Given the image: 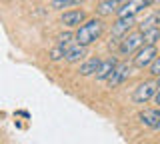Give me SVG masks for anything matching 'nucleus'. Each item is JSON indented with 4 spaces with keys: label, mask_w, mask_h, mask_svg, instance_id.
Wrapping results in <instances>:
<instances>
[{
    "label": "nucleus",
    "mask_w": 160,
    "mask_h": 144,
    "mask_svg": "<svg viewBox=\"0 0 160 144\" xmlns=\"http://www.w3.org/2000/svg\"><path fill=\"white\" fill-rule=\"evenodd\" d=\"M158 56V48L156 44H144L140 46L136 52H134V58H132V66L138 68V70H144V68H150V64L156 60Z\"/></svg>",
    "instance_id": "obj_2"
},
{
    "label": "nucleus",
    "mask_w": 160,
    "mask_h": 144,
    "mask_svg": "<svg viewBox=\"0 0 160 144\" xmlns=\"http://www.w3.org/2000/svg\"><path fill=\"white\" fill-rule=\"evenodd\" d=\"M64 54H66V50H64L62 46H58V44H56V46L50 50L48 56H50V60H52V62H58V60H62V58H64Z\"/></svg>",
    "instance_id": "obj_17"
},
{
    "label": "nucleus",
    "mask_w": 160,
    "mask_h": 144,
    "mask_svg": "<svg viewBox=\"0 0 160 144\" xmlns=\"http://www.w3.org/2000/svg\"><path fill=\"white\" fill-rule=\"evenodd\" d=\"M56 44L58 46H62L64 50L70 48L72 44H76V32H60L56 36Z\"/></svg>",
    "instance_id": "obj_14"
},
{
    "label": "nucleus",
    "mask_w": 160,
    "mask_h": 144,
    "mask_svg": "<svg viewBox=\"0 0 160 144\" xmlns=\"http://www.w3.org/2000/svg\"><path fill=\"white\" fill-rule=\"evenodd\" d=\"M140 46H144V36L142 32H128L126 36L120 40V46H118V52L122 54V56H130V54H134L138 50Z\"/></svg>",
    "instance_id": "obj_3"
},
{
    "label": "nucleus",
    "mask_w": 160,
    "mask_h": 144,
    "mask_svg": "<svg viewBox=\"0 0 160 144\" xmlns=\"http://www.w3.org/2000/svg\"><path fill=\"white\" fill-rule=\"evenodd\" d=\"M60 22L66 28H78L80 24L86 22V12L84 10H66L60 16Z\"/></svg>",
    "instance_id": "obj_7"
},
{
    "label": "nucleus",
    "mask_w": 160,
    "mask_h": 144,
    "mask_svg": "<svg viewBox=\"0 0 160 144\" xmlns=\"http://www.w3.org/2000/svg\"><path fill=\"white\" fill-rule=\"evenodd\" d=\"M148 70H150V74H152L154 78H158V76H160V56H156V60L150 64Z\"/></svg>",
    "instance_id": "obj_18"
},
{
    "label": "nucleus",
    "mask_w": 160,
    "mask_h": 144,
    "mask_svg": "<svg viewBox=\"0 0 160 144\" xmlns=\"http://www.w3.org/2000/svg\"><path fill=\"white\" fill-rule=\"evenodd\" d=\"M86 48L88 46H82V44H72L70 48H66V54H64V60L74 64V62H80L86 58Z\"/></svg>",
    "instance_id": "obj_9"
},
{
    "label": "nucleus",
    "mask_w": 160,
    "mask_h": 144,
    "mask_svg": "<svg viewBox=\"0 0 160 144\" xmlns=\"http://www.w3.org/2000/svg\"><path fill=\"white\" fill-rule=\"evenodd\" d=\"M156 92H158L156 80H146V82L138 84V88L132 94V100L136 102V104H146L148 100H152V98H154V94H156Z\"/></svg>",
    "instance_id": "obj_4"
},
{
    "label": "nucleus",
    "mask_w": 160,
    "mask_h": 144,
    "mask_svg": "<svg viewBox=\"0 0 160 144\" xmlns=\"http://www.w3.org/2000/svg\"><path fill=\"white\" fill-rule=\"evenodd\" d=\"M104 30V22L100 18H90L84 24H80L76 30V44H82V46H90L102 36Z\"/></svg>",
    "instance_id": "obj_1"
},
{
    "label": "nucleus",
    "mask_w": 160,
    "mask_h": 144,
    "mask_svg": "<svg viewBox=\"0 0 160 144\" xmlns=\"http://www.w3.org/2000/svg\"><path fill=\"white\" fill-rule=\"evenodd\" d=\"M84 0H50V8L52 10H64V8H72L82 4Z\"/></svg>",
    "instance_id": "obj_15"
},
{
    "label": "nucleus",
    "mask_w": 160,
    "mask_h": 144,
    "mask_svg": "<svg viewBox=\"0 0 160 144\" xmlns=\"http://www.w3.org/2000/svg\"><path fill=\"white\" fill-rule=\"evenodd\" d=\"M120 6H122V0H102L96 10L100 16H110V14H116Z\"/></svg>",
    "instance_id": "obj_12"
},
{
    "label": "nucleus",
    "mask_w": 160,
    "mask_h": 144,
    "mask_svg": "<svg viewBox=\"0 0 160 144\" xmlns=\"http://www.w3.org/2000/svg\"><path fill=\"white\" fill-rule=\"evenodd\" d=\"M100 58L96 56H92V58H86L82 64H80V68H78V74L80 76H92V74H96L98 70V66H100Z\"/></svg>",
    "instance_id": "obj_11"
},
{
    "label": "nucleus",
    "mask_w": 160,
    "mask_h": 144,
    "mask_svg": "<svg viewBox=\"0 0 160 144\" xmlns=\"http://www.w3.org/2000/svg\"><path fill=\"white\" fill-rule=\"evenodd\" d=\"M118 66V60L114 56H108L106 60H102L100 62V66H98V70H96V80H100V82H106L108 80V76L114 72V68Z\"/></svg>",
    "instance_id": "obj_8"
},
{
    "label": "nucleus",
    "mask_w": 160,
    "mask_h": 144,
    "mask_svg": "<svg viewBox=\"0 0 160 144\" xmlns=\"http://www.w3.org/2000/svg\"><path fill=\"white\" fill-rule=\"evenodd\" d=\"M156 84H158V88H160V76H158V78H156Z\"/></svg>",
    "instance_id": "obj_20"
},
{
    "label": "nucleus",
    "mask_w": 160,
    "mask_h": 144,
    "mask_svg": "<svg viewBox=\"0 0 160 144\" xmlns=\"http://www.w3.org/2000/svg\"><path fill=\"white\" fill-rule=\"evenodd\" d=\"M134 24H136V18H134V16L118 18V20L112 24V38H120V40H122V38L126 36L130 30H132Z\"/></svg>",
    "instance_id": "obj_6"
},
{
    "label": "nucleus",
    "mask_w": 160,
    "mask_h": 144,
    "mask_svg": "<svg viewBox=\"0 0 160 144\" xmlns=\"http://www.w3.org/2000/svg\"><path fill=\"white\" fill-rule=\"evenodd\" d=\"M130 70H132V66H130L128 62H118V66L114 68V72L108 76V80H106V84L110 88H116V86H120L126 78L130 76Z\"/></svg>",
    "instance_id": "obj_5"
},
{
    "label": "nucleus",
    "mask_w": 160,
    "mask_h": 144,
    "mask_svg": "<svg viewBox=\"0 0 160 144\" xmlns=\"http://www.w3.org/2000/svg\"><path fill=\"white\" fill-rule=\"evenodd\" d=\"M152 100H154V104H156V106L160 108V88H158V92L154 94V98H152Z\"/></svg>",
    "instance_id": "obj_19"
},
{
    "label": "nucleus",
    "mask_w": 160,
    "mask_h": 144,
    "mask_svg": "<svg viewBox=\"0 0 160 144\" xmlns=\"http://www.w3.org/2000/svg\"><path fill=\"white\" fill-rule=\"evenodd\" d=\"M156 128H158V130H160V120H158V124H156Z\"/></svg>",
    "instance_id": "obj_21"
},
{
    "label": "nucleus",
    "mask_w": 160,
    "mask_h": 144,
    "mask_svg": "<svg viewBox=\"0 0 160 144\" xmlns=\"http://www.w3.org/2000/svg\"><path fill=\"white\" fill-rule=\"evenodd\" d=\"M154 2H160V0H154Z\"/></svg>",
    "instance_id": "obj_22"
},
{
    "label": "nucleus",
    "mask_w": 160,
    "mask_h": 144,
    "mask_svg": "<svg viewBox=\"0 0 160 144\" xmlns=\"http://www.w3.org/2000/svg\"><path fill=\"white\" fill-rule=\"evenodd\" d=\"M142 36H144V44H156L160 40V26L150 28V30L142 32Z\"/></svg>",
    "instance_id": "obj_16"
},
{
    "label": "nucleus",
    "mask_w": 160,
    "mask_h": 144,
    "mask_svg": "<svg viewBox=\"0 0 160 144\" xmlns=\"http://www.w3.org/2000/svg\"><path fill=\"white\" fill-rule=\"evenodd\" d=\"M156 26H160V12H152V14H148V16L138 24L140 32H146V30H150V28H156Z\"/></svg>",
    "instance_id": "obj_13"
},
{
    "label": "nucleus",
    "mask_w": 160,
    "mask_h": 144,
    "mask_svg": "<svg viewBox=\"0 0 160 144\" xmlns=\"http://www.w3.org/2000/svg\"><path fill=\"white\" fill-rule=\"evenodd\" d=\"M138 120L144 124V126H150V128H156V124L160 120V108H148V110H142L138 114Z\"/></svg>",
    "instance_id": "obj_10"
}]
</instances>
